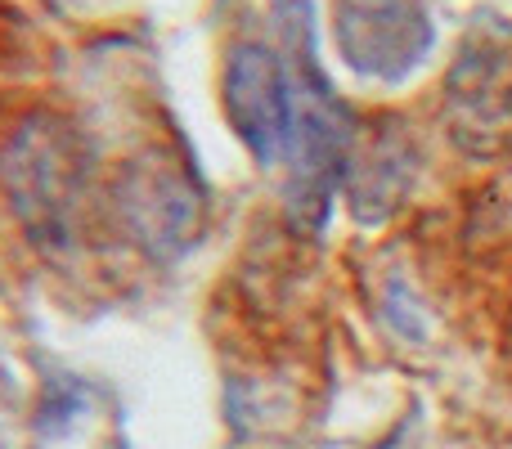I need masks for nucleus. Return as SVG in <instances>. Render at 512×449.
<instances>
[{"label":"nucleus","mask_w":512,"mask_h":449,"mask_svg":"<svg viewBox=\"0 0 512 449\" xmlns=\"http://www.w3.org/2000/svg\"><path fill=\"white\" fill-rule=\"evenodd\" d=\"M225 108L230 122L239 131V140L248 144L261 162H306L310 140L306 126L315 131V117H306L292 77L283 72V59L265 45H239L230 54L225 68Z\"/></svg>","instance_id":"nucleus-1"},{"label":"nucleus","mask_w":512,"mask_h":449,"mask_svg":"<svg viewBox=\"0 0 512 449\" xmlns=\"http://www.w3.org/2000/svg\"><path fill=\"white\" fill-rule=\"evenodd\" d=\"M337 45L364 77H405L432 45L423 0H337Z\"/></svg>","instance_id":"nucleus-2"}]
</instances>
